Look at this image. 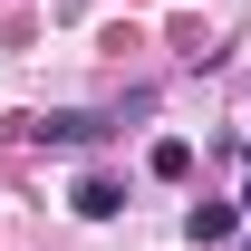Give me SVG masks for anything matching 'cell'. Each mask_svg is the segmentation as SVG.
<instances>
[{
  "mask_svg": "<svg viewBox=\"0 0 251 251\" xmlns=\"http://www.w3.org/2000/svg\"><path fill=\"white\" fill-rule=\"evenodd\" d=\"M232 222H242V203H193V213H184V242H232Z\"/></svg>",
  "mask_w": 251,
  "mask_h": 251,
  "instance_id": "3",
  "label": "cell"
},
{
  "mask_svg": "<svg viewBox=\"0 0 251 251\" xmlns=\"http://www.w3.org/2000/svg\"><path fill=\"white\" fill-rule=\"evenodd\" d=\"M242 213H251V184H242Z\"/></svg>",
  "mask_w": 251,
  "mask_h": 251,
  "instance_id": "5",
  "label": "cell"
},
{
  "mask_svg": "<svg viewBox=\"0 0 251 251\" xmlns=\"http://www.w3.org/2000/svg\"><path fill=\"white\" fill-rule=\"evenodd\" d=\"M20 135H39V145H97V135H106V116H77V106H68V116H29Z\"/></svg>",
  "mask_w": 251,
  "mask_h": 251,
  "instance_id": "1",
  "label": "cell"
},
{
  "mask_svg": "<svg viewBox=\"0 0 251 251\" xmlns=\"http://www.w3.org/2000/svg\"><path fill=\"white\" fill-rule=\"evenodd\" d=\"M242 251H251V242H242Z\"/></svg>",
  "mask_w": 251,
  "mask_h": 251,
  "instance_id": "7",
  "label": "cell"
},
{
  "mask_svg": "<svg viewBox=\"0 0 251 251\" xmlns=\"http://www.w3.org/2000/svg\"><path fill=\"white\" fill-rule=\"evenodd\" d=\"M68 203H77L87 222H106V213L126 203V193H116V174H77V193H68Z\"/></svg>",
  "mask_w": 251,
  "mask_h": 251,
  "instance_id": "4",
  "label": "cell"
},
{
  "mask_svg": "<svg viewBox=\"0 0 251 251\" xmlns=\"http://www.w3.org/2000/svg\"><path fill=\"white\" fill-rule=\"evenodd\" d=\"M242 155H251V145H242Z\"/></svg>",
  "mask_w": 251,
  "mask_h": 251,
  "instance_id": "6",
  "label": "cell"
},
{
  "mask_svg": "<svg viewBox=\"0 0 251 251\" xmlns=\"http://www.w3.org/2000/svg\"><path fill=\"white\" fill-rule=\"evenodd\" d=\"M145 174H155V184H184V174H193V145H184V135H155V145H145Z\"/></svg>",
  "mask_w": 251,
  "mask_h": 251,
  "instance_id": "2",
  "label": "cell"
}]
</instances>
